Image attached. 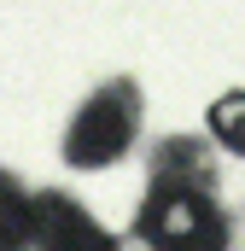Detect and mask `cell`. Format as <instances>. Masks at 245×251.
I'll return each instance as SVG.
<instances>
[{"label":"cell","instance_id":"obj_1","mask_svg":"<svg viewBox=\"0 0 245 251\" xmlns=\"http://www.w3.org/2000/svg\"><path fill=\"white\" fill-rule=\"evenodd\" d=\"M140 234L158 251H222V216L210 210V199L198 187L170 181V187L152 193V204L140 216Z\"/></svg>","mask_w":245,"mask_h":251},{"label":"cell","instance_id":"obj_3","mask_svg":"<svg viewBox=\"0 0 245 251\" xmlns=\"http://www.w3.org/2000/svg\"><path fill=\"white\" fill-rule=\"evenodd\" d=\"M29 234L41 240V251H117L70 199H41L29 210Z\"/></svg>","mask_w":245,"mask_h":251},{"label":"cell","instance_id":"obj_5","mask_svg":"<svg viewBox=\"0 0 245 251\" xmlns=\"http://www.w3.org/2000/svg\"><path fill=\"white\" fill-rule=\"evenodd\" d=\"M210 128H216V140H222V146L245 152V94H228V100H216V111H210Z\"/></svg>","mask_w":245,"mask_h":251},{"label":"cell","instance_id":"obj_2","mask_svg":"<svg viewBox=\"0 0 245 251\" xmlns=\"http://www.w3.org/2000/svg\"><path fill=\"white\" fill-rule=\"evenodd\" d=\"M128 134H134V100H128V88H105V94H94V100L82 105V117L70 123L64 158L82 164V170L111 164L122 146H128Z\"/></svg>","mask_w":245,"mask_h":251},{"label":"cell","instance_id":"obj_4","mask_svg":"<svg viewBox=\"0 0 245 251\" xmlns=\"http://www.w3.org/2000/svg\"><path fill=\"white\" fill-rule=\"evenodd\" d=\"M24 240H29V210H24L18 187L0 176V251H18Z\"/></svg>","mask_w":245,"mask_h":251}]
</instances>
